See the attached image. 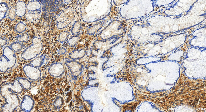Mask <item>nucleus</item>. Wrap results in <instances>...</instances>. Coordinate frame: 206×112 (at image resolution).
<instances>
[{"label":"nucleus","mask_w":206,"mask_h":112,"mask_svg":"<svg viewBox=\"0 0 206 112\" xmlns=\"http://www.w3.org/2000/svg\"><path fill=\"white\" fill-rule=\"evenodd\" d=\"M3 100L1 109L3 112H13L20 104V98L11 90H1Z\"/></svg>","instance_id":"obj_1"},{"label":"nucleus","mask_w":206,"mask_h":112,"mask_svg":"<svg viewBox=\"0 0 206 112\" xmlns=\"http://www.w3.org/2000/svg\"><path fill=\"white\" fill-rule=\"evenodd\" d=\"M32 44L26 49L21 54L22 58L26 61L32 60L39 55L43 50L42 40L39 37L33 38Z\"/></svg>","instance_id":"obj_2"},{"label":"nucleus","mask_w":206,"mask_h":112,"mask_svg":"<svg viewBox=\"0 0 206 112\" xmlns=\"http://www.w3.org/2000/svg\"><path fill=\"white\" fill-rule=\"evenodd\" d=\"M15 52L9 46H6L3 50L1 57L0 70L2 72H6L13 67L16 63Z\"/></svg>","instance_id":"obj_3"},{"label":"nucleus","mask_w":206,"mask_h":112,"mask_svg":"<svg viewBox=\"0 0 206 112\" xmlns=\"http://www.w3.org/2000/svg\"><path fill=\"white\" fill-rule=\"evenodd\" d=\"M23 69L26 76L30 80L36 81L41 77V72L38 68L27 64L24 66Z\"/></svg>","instance_id":"obj_4"},{"label":"nucleus","mask_w":206,"mask_h":112,"mask_svg":"<svg viewBox=\"0 0 206 112\" xmlns=\"http://www.w3.org/2000/svg\"><path fill=\"white\" fill-rule=\"evenodd\" d=\"M35 101L33 98L29 95H25L23 97L20 107L22 111L30 112L33 109Z\"/></svg>","instance_id":"obj_5"},{"label":"nucleus","mask_w":206,"mask_h":112,"mask_svg":"<svg viewBox=\"0 0 206 112\" xmlns=\"http://www.w3.org/2000/svg\"><path fill=\"white\" fill-rule=\"evenodd\" d=\"M1 90H11L17 94H20L22 92L23 88L16 78L13 83L8 82L3 84Z\"/></svg>","instance_id":"obj_6"},{"label":"nucleus","mask_w":206,"mask_h":112,"mask_svg":"<svg viewBox=\"0 0 206 112\" xmlns=\"http://www.w3.org/2000/svg\"><path fill=\"white\" fill-rule=\"evenodd\" d=\"M51 75L55 77H59L62 75L64 72V67L60 63H55L52 65L49 69Z\"/></svg>","instance_id":"obj_7"},{"label":"nucleus","mask_w":206,"mask_h":112,"mask_svg":"<svg viewBox=\"0 0 206 112\" xmlns=\"http://www.w3.org/2000/svg\"><path fill=\"white\" fill-rule=\"evenodd\" d=\"M16 16L18 17H22L25 15L27 7L25 3L22 1L17 2L15 6Z\"/></svg>","instance_id":"obj_8"},{"label":"nucleus","mask_w":206,"mask_h":112,"mask_svg":"<svg viewBox=\"0 0 206 112\" xmlns=\"http://www.w3.org/2000/svg\"><path fill=\"white\" fill-rule=\"evenodd\" d=\"M26 7L27 9L30 12L40 13L41 12V5L39 1H30L28 2Z\"/></svg>","instance_id":"obj_9"},{"label":"nucleus","mask_w":206,"mask_h":112,"mask_svg":"<svg viewBox=\"0 0 206 112\" xmlns=\"http://www.w3.org/2000/svg\"><path fill=\"white\" fill-rule=\"evenodd\" d=\"M45 59L43 55L37 57L31 60L30 62V64L37 68L41 67L45 63Z\"/></svg>","instance_id":"obj_10"},{"label":"nucleus","mask_w":206,"mask_h":112,"mask_svg":"<svg viewBox=\"0 0 206 112\" xmlns=\"http://www.w3.org/2000/svg\"><path fill=\"white\" fill-rule=\"evenodd\" d=\"M17 79L23 89L27 90L31 88V82L28 79L23 77H18Z\"/></svg>","instance_id":"obj_11"},{"label":"nucleus","mask_w":206,"mask_h":112,"mask_svg":"<svg viewBox=\"0 0 206 112\" xmlns=\"http://www.w3.org/2000/svg\"><path fill=\"white\" fill-rule=\"evenodd\" d=\"M40 13L38 12H28L26 15V20L30 22L35 21L39 20Z\"/></svg>","instance_id":"obj_12"},{"label":"nucleus","mask_w":206,"mask_h":112,"mask_svg":"<svg viewBox=\"0 0 206 112\" xmlns=\"http://www.w3.org/2000/svg\"><path fill=\"white\" fill-rule=\"evenodd\" d=\"M8 5L5 2H2L0 4L1 9V22L6 16L8 9Z\"/></svg>","instance_id":"obj_13"},{"label":"nucleus","mask_w":206,"mask_h":112,"mask_svg":"<svg viewBox=\"0 0 206 112\" xmlns=\"http://www.w3.org/2000/svg\"><path fill=\"white\" fill-rule=\"evenodd\" d=\"M24 46V44L17 41L12 43L10 45V48L15 52H18L21 51Z\"/></svg>","instance_id":"obj_14"},{"label":"nucleus","mask_w":206,"mask_h":112,"mask_svg":"<svg viewBox=\"0 0 206 112\" xmlns=\"http://www.w3.org/2000/svg\"><path fill=\"white\" fill-rule=\"evenodd\" d=\"M27 29L26 25L22 22L18 23L15 26V31L18 33H22L25 32Z\"/></svg>","instance_id":"obj_15"},{"label":"nucleus","mask_w":206,"mask_h":112,"mask_svg":"<svg viewBox=\"0 0 206 112\" xmlns=\"http://www.w3.org/2000/svg\"><path fill=\"white\" fill-rule=\"evenodd\" d=\"M15 38L17 42L21 43H26L28 40L29 36L27 33H24L17 36Z\"/></svg>","instance_id":"obj_16"},{"label":"nucleus","mask_w":206,"mask_h":112,"mask_svg":"<svg viewBox=\"0 0 206 112\" xmlns=\"http://www.w3.org/2000/svg\"><path fill=\"white\" fill-rule=\"evenodd\" d=\"M15 7H12L9 9L8 12V17L10 20L13 21L15 20L16 17Z\"/></svg>","instance_id":"obj_17"},{"label":"nucleus","mask_w":206,"mask_h":112,"mask_svg":"<svg viewBox=\"0 0 206 112\" xmlns=\"http://www.w3.org/2000/svg\"><path fill=\"white\" fill-rule=\"evenodd\" d=\"M63 104L62 99L60 98L56 99L53 103L54 106L58 108H60L62 105Z\"/></svg>","instance_id":"obj_18"},{"label":"nucleus","mask_w":206,"mask_h":112,"mask_svg":"<svg viewBox=\"0 0 206 112\" xmlns=\"http://www.w3.org/2000/svg\"><path fill=\"white\" fill-rule=\"evenodd\" d=\"M68 33L67 32H64L61 34L59 37V40L61 42H65L67 39Z\"/></svg>","instance_id":"obj_19"},{"label":"nucleus","mask_w":206,"mask_h":112,"mask_svg":"<svg viewBox=\"0 0 206 112\" xmlns=\"http://www.w3.org/2000/svg\"><path fill=\"white\" fill-rule=\"evenodd\" d=\"M8 42V40L5 37H1V46L2 47L5 46Z\"/></svg>","instance_id":"obj_20"},{"label":"nucleus","mask_w":206,"mask_h":112,"mask_svg":"<svg viewBox=\"0 0 206 112\" xmlns=\"http://www.w3.org/2000/svg\"><path fill=\"white\" fill-rule=\"evenodd\" d=\"M65 51V49H61L59 51V53L60 54H63L64 53Z\"/></svg>","instance_id":"obj_21"}]
</instances>
